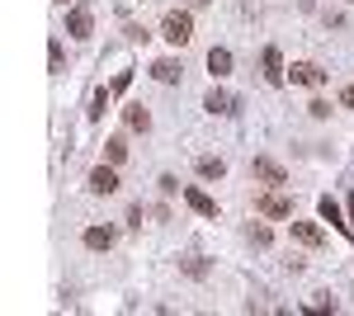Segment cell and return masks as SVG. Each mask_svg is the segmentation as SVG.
I'll return each instance as SVG.
<instances>
[{
  "label": "cell",
  "mask_w": 354,
  "mask_h": 316,
  "mask_svg": "<svg viewBox=\"0 0 354 316\" xmlns=\"http://www.w3.org/2000/svg\"><path fill=\"white\" fill-rule=\"evenodd\" d=\"M340 104H345V109H354V85H345V90H340Z\"/></svg>",
  "instance_id": "obj_25"
},
{
  "label": "cell",
  "mask_w": 354,
  "mask_h": 316,
  "mask_svg": "<svg viewBox=\"0 0 354 316\" xmlns=\"http://www.w3.org/2000/svg\"><path fill=\"white\" fill-rule=\"evenodd\" d=\"M128 85H133V71H118V76H113V85H109V90H113V95H123Z\"/></svg>",
  "instance_id": "obj_21"
},
{
  "label": "cell",
  "mask_w": 354,
  "mask_h": 316,
  "mask_svg": "<svg viewBox=\"0 0 354 316\" xmlns=\"http://www.w3.org/2000/svg\"><path fill=\"white\" fill-rule=\"evenodd\" d=\"M288 80H293V85H307V90H317V85H326V71H322L317 62H293Z\"/></svg>",
  "instance_id": "obj_3"
},
{
  "label": "cell",
  "mask_w": 354,
  "mask_h": 316,
  "mask_svg": "<svg viewBox=\"0 0 354 316\" xmlns=\"http://www.w3.org/2000/svg\"><path fill=\"white\" fill-rule=\"evenodd\" d=\"M350 217H354V194H350Z\"/></svg>",
  "instance_id": "obj_27"
},
{
  "label": "cell",
  "mask_w": 354,
  "mask_h": 316,
  "mask_svg": "<svg viewBox=\"0 0 354 316\" xmlns=\"http://www.w3.org/2000/svg\"><path fill=\"white\" fill-rule=\"evenodd\" d=\"M123 118H128V128H133V132H147V128H151V113H147L142 104H128V109H123Z\"/></svg>",
  "instance_id": "obj_15"
},
{
  "label": "cell",
  "mask_w": 354,
  "mask_h": 316,
  "mask_svg": "<svg viewBox=\"0 0 354 316\" xmlns=\"http://www.w3.org/2000/svg\"><path fill=\"white\" fill-rule=\"evenodd\" d=\"M48 66H53V71H62V43H53V48H48Z\"/></svg>",
  "instance_id": "obj_24"
},
{
  "label": "cell",
  "mask_w": 354,
  "mask_h": 316,
  "mask_svg": "<svg viewBox=\"0 0 354 316\" xmlns=\"http://www.w3.org/2000/svg\"><path fill=\"white\" fill-rule=\"evenodd\" d=\"M161 38H165V43H175V48H185V43L194 38V19L185 15V10H170L165 24H161Z\"/></svg>",
  "instance_id": "obj_1"
},
{
  "label": "cell",
  "mask_w": 354,
  "mask_h": 316,
  "mask_svg": "<svg viewBox=\"0 0 354 316\" xmlns=\"http://www.w3.org/2000/svg\"><path fill=\"white\" fill-rule=\"evenodd\" d=\"M208 71H213V76H227V71H232V53H227V48H213V53H208Z\"/></svg>",
  "instance_id": "obj_16"
},
{
  "label": "cell",
  "mask_w": 354,
  "mask_h": 316,
  "mask_svg": "<svg viewBox=\"0 0 354 316\" xmlns=\"http://www.w3.org/2000/svg\"><path fill=\"white\" fill-rule=\"evenodd\" d=\"M245 241H250V245H270V227H265V222H250V227H245Z\"/></svg>",
  "instance_id": "obj_20"
},
{
  "label": "cell",
  "mask_w": 354,
  "mask_h": 316,
  "mask_svg": "<svg viewBox=\"0 0 354 316\" xmlns=\"http://www.w3.org/2000/svg\"><path fill=\"white\" fill-rule=\"evenodd\" d=\"M85 245H90V250H109L113 245V227H90V232H85Z\"/></svg>",
  "instance_id": "obj_14"
},
{
  "label": "cell",
  "mask_w": 354,
  "mask_h": 316,
  "mask_svg": "<svg viewBox=\"0 0 354 316\" xmlns=\"http://www.w3.org/2000/svg\"><path fill=\"white\" fill-rule=\"evenodd\" d=\"M156 185H161V194H180V180H175V175H161Z\"/></svg>",
  "instance_id": "obj_23"
},
{
  "label": "cell",
  "mask_w": 354,
  "mask_h": 316,
  "mask_svg": "<svg viewBox=\"0 0 354 316\" xmlns=\"http://www.w3.org/2000/svg\"><path fill=\"white\" fill-rule=\"evenodd\" d=\"M255 208L265 212V217H293V198L274 189V194H260V198H255Z\"/></svg>",
  "instance_id": "obj_2"
},
{
  "label": "cell",
  "mask_w": 354,
  "mask_h": 316,
  "mask_svg": "<svg viewBox=\"0 0 354 316\" xmlns=\"http://www.w3.org/2000/svg\"><path fill=\"white\" fill-rule=\"evenodd\" d=\"M104 160H109V165H123V160H128V142H123V137H109V142H104Z\"/></svg>",
  "instance_id": "obj_17"
},
{
  "label": "cell",
  "mask_w": 354,
  "mask_h": 316,
  "mask_svg": "<svg viewBox=\"0 0 354 316\" xmlns=\"http://www.w3.org/2000/svg\"><path fill=\"white\" fill-rule=\"evenodd\" d=\"M57 5H66V0H57Z\"/></svg>",
  "instance_id": "obj_28"
},
{
  "label": "cell",
  "mask_w": 354,
  "mask_h": 316,
  "mask_svg": "<svg viewBox=\"0 0 354 316\" xmlns=\"http://www.w3.org/2000/svg\"><path fill=\"white\" fill-rule=\"evenodd\" d=\"M203 109H208V113H218V118H232V113L241 109V100H236V95H227V90H208V95H203Z\"/></svg>",
  "instance_id": "obj_4"
},
{
  "label": "cell",
  "mask_w": 354,
  "mask_h": 316,
  "mask_svg": "<svg viewBox=\"0 0 354 316\" xmlns=\"http://www.w3.org/2000/svg\"><path fill=\"white\" fill-rule=\"evenodd\" d=\"M185 203H189L194 212H198V217H218V203H213V198H208V194H203V189H185Z\"/></svg>",
  "instance_id": "obj_10"
},
{
  "label": "cell",
  "mask_w": 354,
  "mask_h": 316,
  "mask_svg": "<svg viewBox=\"0 0 354 316\" xmlns=\"http://www.w3.org/2000/svg\"><path fill=\"white\" fill-rule=\"evenodd\" d=\"M151 76L161 80V85H175V80L185 76V66H180V62H170V57H161V62H151Z\"/></svg>",
  "instance_id": "obj_11"
},
{
  "label": "cell",
  "mask_w": 354,
  "mask_h": 316,
  "mask_svg": "<svg viewBox=\"0 0 354 316\" xmlns=\"http://www.w3.org/2000/svg\"><path fill=\"white\" fill-rule=\"evenodd\" d=\"M189 5H194V10H198V5H208V0H189Z\"/></svg>",
  "instance_id": "obj_26"
},
{
  "label": "cell",
  "mask_w": 354,
  "mask_h": 316,
  "mask_svg": "<svg viewBox=\"0 0 354 316\" xmlns=\"http://www.w3.org/2000/svg\"><path fill=\"white\" fill-rule=\"evenodd\" d=\"M180 269H185L189 279H208V260H203V255H185V260H180Z\"/></svg>",
  "instance_id": "obj_18"
},
{
  "label": "cell",
  "mask_w": 354,
  "mask_h": 316,
  "mask_svg": "<svg viewBox=\"0 0 354 316\" xmlns=\"http://www.w3.org/2000/svg\"><path fill=\"white\" fill-rule=\"evenodd\" d=\"M307 113H312V118H326L330 104H326V100H312V104H307Z\"/></svg>",
  "instance_id": "obj_22"
},
{
  "label": "cell",
  "mask_w": 354,
  "mask_h": 316,
  "mask_svg": "<svg viewBox=\"0 0 354 316\" xmlns=\"http://www.w3.org/2000/svg\"><path fill=\"white\" fill-rule=\"evenodd\" d=\"M250 175H255V180H265V185H283V180H288V175H283V165L270 160V156H255V160H250Z\"/></svg>",
  "instance_id": "obj_5"
},
{
  "label": "cell",
  "mask_w": 354,
  "mask_h": 316,
  "mask_svg": "<svg viewBox=\"0 0 354 316\" xmlns=\"http://www.w3.org/2000/svg\"><path fill=\"white\" fill-rule=\"evenodd\" d=\"M90 10H71V15H66V33H71V38H90Z\"/></svg>",
  "instance_id": "obj_12"
},
{
  "label": "cell",
  "mask_w": 354,
  "mask_h": 316,
  "mask_svg": "<svg viewBox=\"0 0 354 316\" xmlns=\"http://www.w3.org/2000/svg\"><path fill=\"white\" fill-rule=\"evenodd\" d=\"M293 236H298L307 250H322V245H326V232H322L317 222H298V217H293Z\"/></svg>",
  "instance_id": "obj_8"
},
{
  "label": "cell",
  "mask_w": 354,
  "mask_h": 316,
  "mask_svg": "<svg viewBox=\"0 0 354 316\" xmlns=\"http://www.w3.org/2000/svg\"><path fill=\"white\" fill-rule=\"evenodd\" d=\"M317 212H322V222H330V227H340V232H345V236L354 241V222H345V212H340V203H335V198H322V203H317Z\"/></svg>",
  "instance_id": "obj_6"
},
{
  "label": "cell",
  "mask_w": 354,
  "mask_h": 316,
  "mask_svg": "<svg viewBox=\"0 0 354 316\" xmlns=\"http://www.w3.org/2000/svg\"><path fill=\"white\" fill-rule=\"evenodd\" d=\"M198 175H203V180H222V175H227V160L222 156H198Z\"/></svg>",
  "instance_id": "obj_13"
},
{
  "label": "cell",
  "mask_w": 354,
  "mask_h": 316,
  "mask_svg": "<svg viewBox=\"0 0 354 316\" xmlns=\"http://www.w3.org/2000/svg\"><path fill=\"white\" fill-rule=\"evenodd\" d=\"M260 66H265V80H270V85H283V80H288V71H283V57H279V48H265V53H260Z\"/></svg>",
  "instance_id": "obj_7"
},
{
  "label": "cell",
  "mask_w": 354,
  "mask_h": 316,
  "mask_svg": "<svg viewBox=\"0 0 354 316\" xmlns=\"http://www.w3.org/2000/svg\"><path fill=\"white\" fill-rule=\"evenodd\" d=\"M109 95H113V90H95V95H90V118H104V109H109Z\"/></svg>",
  "instance_id": "obj_19"
},
{
  "label": "cell",
  "mask_w": 354,
  "mask_h": 316,
  "mask_svg": "<svg viewBox=\"0 0 354 316\" xmlns=\"http://www.w3.org/2000/svg\"><path fill=\"white\" fill-rule=\"evenodd\" d=\"M90 194H118V175H113V165H95V170H90Z\"/></svg>",
  "instance_id": "obj_9"
}]
</instances>
